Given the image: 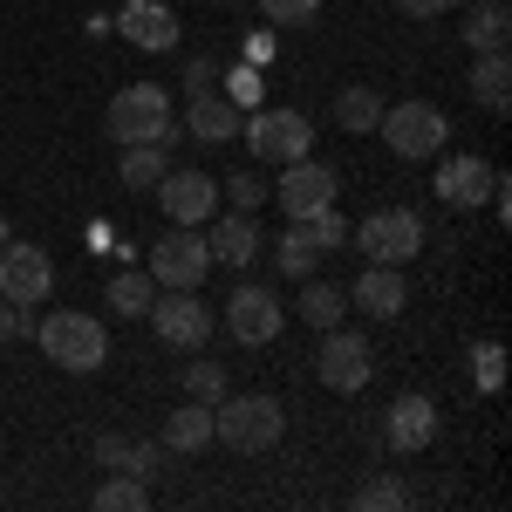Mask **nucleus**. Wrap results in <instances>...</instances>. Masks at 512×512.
<instances>
[{
    "instance_id": "1",
    "label": "nucleus",
    "mask_w": 512,
    "mask_h": 512,
    "mask_svg": "<svg viewBox=\"0 0 512 512\" xmlns=\"http://www.w3.org/2000/svg\"><path fill=\"white\" fill-rule=\"evenodd\" d=\"M280 431H287V417H280L274 396H219V403H212V444H226L239 458L274 451Z\"/></svg>"
},
{
    "instance_id": "12",
    "label": "nucleus",
    "mask_w": 512,
    "mask_h": 512,
    "mask_svg": "<svg viewBox=\"0 0 512 512\" xmlns=\"http://www.w3.org/2000/svg\"><path fill=\"white\" fill-rule=\"evenodd\" d=\"M335 192H342V178H335L328 164H315V158H294L287 171H280V185H274V198L287 205V219H315L321 205H335Z\"/></svg>"
},
{
    "instance_id": "29",
    "label": "nucleus",
    "mask_w": 512,
    "mask_h": 512,
    "mask_svg": "<svg viewBox=\"0 0 512 512\" xmlns=\"http://www.w3.org/2000/svg\"><path fill=\"white\" fill-rule=\"evenodd\" d=\"M410 506V492H403V478H362V485H355V512H403Z\"/></svg>"
},
{
    "instance_id": "31",
    "label": "nucleus",
    "mask_w": 512,
    "mask_h": 512,
    "mask_svg": "<svg viewBox=\"0 0 512 512\" xmlns=\"http://www.w3.org/2000/svg\"><path fill=\"white\" fill-rule=\"evenodd\" d=\"M185 396H198V403H219V396H226V369H219L212 355H192V369H185Z\"/></svg>"
},
{
    "instance_id": "28",
    "label": "nucleus",
    "mask_w": 512,
    "mask_h": 512,
    "mask_svg": "<svg viewBox=\"0 0 512 512\" xmlns=\"http://www.w3.org/2000/svg\"><path fill=\"white\" fill-rule=\"evenodd\" d=\"M96 512H144L151 506V478H130V472H117L110 485H96V499H89Z\"/></svg>"
},
{
    "instance_id": "22",
    "label": "nucleus",
    "mask_w": 512,
    "mask_h": 512,
    "mask_svg": "<svg viewBox=\"0 0 512 512\" xmlns=\"http://www.w3.org/2000/svg\"><path fill=\"white\" fill-rule=\"evenodd\" d=\"M472 96L492 110V117H506V103H512V62H506V48H492V55H478V62H472Z\"/></svg>"
},
{
    "instance_id": "4",
    "label": "nucleus",
    "mask_w": 512,
    "mask_h": 512,
    "mask_svg": "<svg viewBox=\"0 0 512 512\" xmlns=\"http://www.w3.org/2000/svg\"><path fill=\"white\" fill-rule=\"evenodd\" d=\"M349 239L362 246V260L369 267H403V260H417L424 253V219L410 212V205H383V212H369L362 226H349Z\"/></svg>"
},
{
    "instance_id": "24",
    "label": "nucleus",
    "mask_w": 512,
    "mask_h": 512,
    "mask_svg": "<svg viewBox=\"0 0 512 512\" xmlns=\"http://www.w3.org/2000/svg\"><path fill=\"white\" fill-rule=\"evenodd\" d=\"M376 123H383V96H376L369 82H349V89L335 96V130H355V137H362V130H376Z\"/></svg>"
},
{
    "instance_id": "19",
    "label": "nucleus",
    "mask_w": 512,
    "mask_h": 512,
    "mask_svg": "<svg viewBox=\"0 0 512 512\" xmlns=\"http://www.w3.org/2000/svg\"><path fill=\"white\" fill-rule=\"evenodd\" d=\"M492 164L485 158H444V171H437V198L444 205H485L492 198Z\"/></svg>"
},
{
    "instance_id": "26",
    "label": "nucleus",
    "mask_w": 512,
    "mask_h": 512,
    "mask_svg": "<svg viewBox=\"0 0 512 512\" xmlns=\"http://www.w3.org/2000/svg\"><path fill=\"white\" fill-rule=\"evenodd\" d=\"M164 171H171V158H164V144H123V164H117V178L130 185V192H151Z\"/></svg>"
},
{
    "instance_id": "6",
    "label": "nucleus",
    "mask_w": 512,
    "mask_h": 512,
    "mask_svg": "<svg viewBox=\"0 0 512 512\" xmlns=\"http://www.w3.org/2000/svg\"><path fill=\"white\" fill-rule=\"evenodd\" d=\"M239 137L253 144V158H267V164H294V158H308V144H315V130H308L301 110H253L239 123Z\"/></svg>"
},
{
    "instance_id": "36",
    "label": "nucleus",
    "mask_w": 512,
    "mask_h": 512,
    "mask_svg": "<svg viewBox=\"0 0 512 512\" xmlns=\"http://www.w3.org/2000/svg\"><path fill=\"white\" fill-rule=\"evenodd\" d=\"M226 198H233V212H260L267 205V185L253 171H239V178H226Z\"/></svg>"
},
{
    "instance_id": "10",
    "label": "nucleus",
    "mask_w": 512,
    "mask_h": 512,
    "mask_svg": "<svg viewBox=\"0 0 512 512\" xmlns=\"http://www.w3.org/2000/svg\"><path fill=\"white\" fill-rule=\"evenodd\" d=\"M151 192H158L171 226H205L219 212V178H205V171H164Z\"/></svg>"
},
{
    "instance_id": "9",
    "label": "nucleus",
    "mask_w": 512,
    "mask_h": 512,
    "mask_svg": "<svg viewBox=\"0 0 512 512\" xmlns=\"http://www.w3.org/2000/svg\"><path fill=\"white\" fill-rule=\"evenodd\" d=\"M369 376H376V349L362 335H349V328H321V383L355 396V390H369Z\"/></svg>"
},
{
    "instance_id": "2",
    "label": "nucleus",
    "mask_w": 512,
    "mask_h": 512,
    "mask_svg": "<svg viewBox=\"0 0 512 512\" xmlns=\"http://www.w3.org/2000/svg\"><path fill=\"white\" fill-rule=\"evenodd\" d=\"M35 342H41V355H48L55 369H69V376H89V369H103V355H110V335H103V321L82 315V308H55V315H41Z\"/></svg>"
},
{
    "instance_id": "21",
    "label": "nucleus",
    "mask_w": 512,
    "mask_h": 512,
    "mask_svg": "<svg viewBox=\"0 0 512 512\" xmlns=\"http://www.w3.org/2000/svg\"><path fill=\"white\" fill-rule=\"evenodd\" d=\"M89 458H96L103 472H130V478H151L164 465L158 444H130V437H96V444H89Z\"/></svg>"
},
{
    "instance_id": "23",
    "label": "nucleus",
    "mask_w": 512,
    "mask_h": 512,
    "mask_svg": "<svg viewBox=\"0 0 512 512\" xmlns=\"http://www.w3.org/2000/svg\"><path fill=\"white\" fill-rule=\"evenodd\" d=\"M465 41H472L478 55L506 48V41H512V7H506V0H478L472 14H465Z\"/></svg>"
},
{
    "instance_id": "14",
    "label": "nucleus",
    "mask_w": 512,
    "mask_h": 512,
    "mask_svg": "<svg viewBox=\"0 0 512 512\" xmlns=\"http://www.w3.org/2000/svg\"><path fill=\"white\" fill-rule=\"evenodd\" d=\"M383 437H390L396 458H417V451L437 437V403H431L424 390H403V396L390 403V424H383Z\"/></svg>"
},
{
    "instance_id": "7",
    "label": "nucleus",
    "mask_w": 512,
    "mask_h": 512,
    "mask_svg": "<svg viewBox=\"0 0 512 512\" xmlns=\"http://www.w3.org/2000/svg\"><path fill=\"white\" fill-rule=\"evenodd\" d=\"M205 274H212L205 226H171V233L151 246V280H158V287H198Z\"/></svg>"
},
{
    "instance_id": "17",
    "label": "nucleus",
    "mask_w": 512,
    "mask_h": 512,
    "mask_svg": "<svg viewBox=\"0 0 512 512\" xmlns=\"http://www.w3.org/2000/svg\"><path fill=\"white\" fill-rule=\"evenodd\" d=\"M212 233V267H253V253H260V226H253V212H226V219H205Z\"/></svg>"
},
{
    "instance_id": "16",
    "label": "nucleus",
    "mask_w": 512,
    "mask_h": 512,
    "mask_svg": "<svg viewBox=\"0 0 512 512\" xmlns=\"http://www.w3.org/2000/svg\"><path fill=\"white\" fill-rule=\"evenodd\" d=\"M239 123H246V110H239V103H226L219 89H198L192 103H185V130H192L198 144H233Z\"/></svg>"
},
{
    "instance_id": "15",
    "label": "nucleus",
    "mask_w": 512,
    "mask_h": 512,
    "mask_svg": "<svg viewBox=\"0 0 512 512\" xmlns=\"http://www.w3.org/2000/svg\"><path fill=\"white\" fill-rule=\"evenodd\" d=\"M117 35L137 41V48H151V55H164V48H178V14H171L164 0H123Z\"/></svg>"
},
{
    "instance_id": "34",
    "label": "nucleus",
    "mask_w": 512,
    "mask_h": 512,
    "mask_svg": "<svg viewBox=\"0 0 512 512\" xmlns=\"http://www.w3.org/2000/svg\"><path fill=\"white\" fill-rule=\"evenodd\" d=\"M260 14H267L274 28H308L321 14V0H260Z\"/></svg>"
},
{
    "instance_id": "20",
    "label": "nucleus",
    "mask_w": 512,
    "mask_h": 512,
    "mask_svg": "<svg viewBox=\"0 0 512 512\" xmlns=\"http://www.w3.org/2000/svg\"><path fill=\"white\" fill-rule=\"evenodd\" d=\"M212 444V403H178L171 417H164V451H178V458H198Z\"/></svg>"
},
{
    "instance_id": "25",
    "label": "nucleus",
    "mask_w": 512,
    "mask_h": 512,
    "mask_svg": "<svg viewBox=\"0 0 512 512\" xmlns=\"http://www.w3.org/2000/svg\"><path fill=\"white\" fill-rule=\"evenodd\" d=\"M301 321H308V328H342V321H349V287H328V280L308 274V294H301Z\"/></svg>"
},
{
    "instance_id": "30",
    "label": "nucleus",
    "mask_w": 512,
    "mask_h": 512,
    "mask_svg": "<svg viewBox=\"0 0 512 512\" xmlns=\"http://www.w3.org/2000/svg\"><path fill=\"white\" fill-rule=\"evenodd\" d=\"M151 287H158V280H151V274H130V267H123V274L110 280V308H117V315H144V308L158 301Z\"/></svg>"
},
{
    "instance_id": "32",
    "label": "nucleus",
    "mask_w": 512,
    "mask_h": 512,
    "mask_svg": "<svg viewBox=\"0 0 512 512\" xmlns=\"http://www.w3.org/2000/svg\"><path fill=\"white\" fill-rule=\"evenodd\" d=\"M226 76V103H239V110H260V62H239V69H219Z\"/></svg>"
},
{
    "instance_id": "3",
    "label": "nucleus",
    "mask_w": 512,
    "mask_h": 512,
    "mask_svg": "<svg viewBox=\"0 0 512 512\" xmlns=\"http://www.w3.org/2000/svg\"><path fill=\"white\" fill-rule=\"evenodd\" d=\"M110 137L117 144H171L178 137V123H171V96H164L158 82H130L110 96Z\"/></svg>"
},
{
    "instance_id": "37",
    "label": "nucleus",
    "mask_w": 512,
    "mask_h": 512,
    "mask_svg": "<svg viewBox=\"0 0 512 512\" xmlns=\"http://www.w3.org/2000/svg\"><path fill=\"white\" fill-rule=\"evenodd\" d=\"M14 335H35V315H28V308H14V301L0 294V342H14Z\"/></svg>"
},
{
    "instance_id": "13",
    "label": "nucleus",
    "mask_w": 512,
    "mask_h": 512,
    "mask_svg": "<svg viewBox=\"0 0 512 512\" xmlns=\"http://www.w3.org/2000/svg\"><path fill=\"white\" fill-rule=\"evenodd\" d=\"M280 321H287V315H280V301L267 294V287H253V280H246V287L226 294V328H233L246 349H267V342L280 335Z\"/></svg>"
},
{
    "instance_id": "18",
    "label": "nucleus",
    "mask_w": 512,
    "mask_h": 512,
    "mask_svg": "<svg viewBox=\"0 0 512 512\" xmlns=\"http://www.w3.org/2000/svg\"><path fill=\"white\" fill-rule=\"evenodd\" d=\"M403 301H410V287H403L396 267H369V274L349 287V308H362V315H376V321H396Z\"/></svg>"
},
{
    "instance_id": "35",
    "label": "nucleus",
    "mask_w": 512,
    "mask_h": 512,
    "mask_svg": "<svg viewBox=\"0 0 512 512\" xmlns=\"http://www.w3.org/2000/svg\"><path fill=\"white\" fill-rule=\"evenodd\" d=\"M478 390L485 396H499V383H506V349H499V342H478Z\"/></svg>"
},
{
    "instance_id": "41",
    "label": "nucleus",
    "mask_w": 512,
    "mask_h": 512,
    "mask_svg": "<svg viewBox=\"0 0 512 512\" xmlns=\"http://www.w3.org/2000/svg\"><path fill=\"white\" fill-rule=\"evenodd\" d=\"M0 239H7V219H0Z\"/></svg>"
},
{
    "instance_id": "11",
    "label": "nucleus",
    "mask_w": 512,
    "mask_h": 512,
    "mask_svg": "<svg viewBox=\"0 0 512 512\" xmlns=\"http://www.w3.org/2000/svg\"><path fill=\"white\" fill-rule=\"evenodd\" d=\"M48 287H55V260L41 253L35 239H14V246L0 253V294H7L14 308H35Z\"/></svg>"
},
{
    "instance_id": "27",
    "label": "nucleus",
    "mask_w": 512,
    "mask_h": 512,
    "mask_svg": "<svg viewBox=\"0 0 512 512\" xmlns=\"http://www.w3.org/2000/svg\"><path fill=\"white\" fill-rule=\"evenodd\" d=\"M315 260H321V246L308 239V226L294 219V226L280 233V246H274V267H280L287 280H308V274H315Z\"/></svg>"
},
{
    "instance_id": "33",
    "label": "nucleus",
    "mask_w": 512,
    "mask_h": 512,
    "mask_svg": "<svg viewBox=\"0 0 512 512\" xmlns=\"http://www.w3.org/2000/svg\"><path fill=\"white\" fill-rule=\"evenodd\" d=\"M301 226H308V239H315L321 253H328V246H349V219H342L335 205H321L315 219H301Z\"/></svg>"
},
{
    "instance_id": "5",
    "label": "nucleus",
    "mask_w": 512,
    "mask_h": 512,
    "mask_svg": "<svg viewBox=\"0 0 512 512\" xmlns=\"http://www.w3.org/2000/svg\"><path fill=\"white\" fill-rule=\"evenodd\" d=\"M383 144H390L396 158H437L444 144H451V117L437 110V103H396V110H383Z\"/></svg>"
},
{
    "instance_id": "38",
    "label": "nucleus",
    "mask_w": 512,
    "mask_h": 512,
    "mask_svg": "<svg viewBox=\"0 0 512 512\" xmlns=\"http://www.w3.org/2000/svg\"><path fill=\"white\" fill-rule=\"evenodd\" d=\"M212 82H219V62H205V55H198L192 69H185V96H198V89H212Z\"/></svg>"
},
{
    "instance_id": "8",
    "label": "nucleus",
    "mask_w": 512,
    "mask_h": 512,
    "mask_svg": "<svg viewBox=\"0 0 512 512\" xmlns=\"http://www.w3.org/2000/svg\"><path fill=\"white\" fill-rule=\"evenodd\" d=\"M151 328H158V342H171V349H205L212 308L198 301V287H171V294L151 301Z\"/></svg>"
},
{
    "instance_id": "39",
    "label": "nucleus",
    "mask_w": 512,
    "mask_h": 512,
    "mask_svg": "<svg viewBox=\"0 0 512 512\" xmlns=\"http://www.w3.org/2000/svg\"><path fill=\"white\" fill-rule=\"evenodd\" d=\"M396 7H403V14H410V21H431V14H444V7H451V0H396Z\"/></svg>"
},
{
    "instance_id": "40",
    "label": "nucleus",
    "mask_w": 512,
    "mask_h": 512,
    "mask_svg": "<svg viewBox=\"0 0 512 512\" xmlns=\"http://www.w3.org/2000/svg\"><path fill=\"white\" fill-rule=\"evenodd\" d=\"M274 55V35H246V62H267Z\"/></svg>"
}]
</instances>
